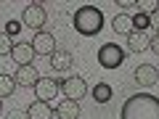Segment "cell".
I'll list each match as a JSON object with an SVG mask.
<instances>
[{"mask_svg": "<svg viewBox=\"0 0 159 119\" xmlns=\"http://www.w3.org/2000/svg\"><path fill=\"white\" fill-rule=\"evenodd\" d=\"M122 119H159V98L138 93L122 103Z\"/></svg>", "mask_w": 159, "mask_h": 119, "instance_id": "cell-1", "label": "cell"}, {"mask_svg": "<svg viewBox=\"0 0 159 119\" xmlns=\"http://www.w3.org/2000/svg\"><path fill=\"white\" fill-rule=\"evenodd\" d=\"M74 29L85 37H93L103 29V13L96 6H82L74 11Z\"/></svg>", "mask_w": 159, "mask_h": 119, "instance_id": "cell-2", "label": "cell"}, {"mask_svg": "<svg viewBox=\"0 0 159 119\" xmlns=\"http://www.w3.org/2000/svg\"><path fill=\"white\" fill-rule=\"evenodd\" d=\"M98 64L103 69H119L125 64V48H119L117 42H106L98 48Z\"/></svg>", "mask_w": 159, "mask_h": 119, "instance_id": "cell-3", "label": "cell"}, {"mask_svg": "<svg viewBox=\"0 0 159 119\" xmlns=\"http://www.w3.org/2000/svg\"><path fill=\"white\" fill-rule=\"evenodd\" d=\"M45 19H48V11L40 6V3H29V6L24 8V13H21V24L29 27V29H43Z\"/></svg>", "mask_w": 159, "mask_h": 119, "instance_id": "cell-4", "label": "cell"}, {"mask_svg": "<svg viewBox=\"0 0 159 119\" xmlns=\"http://www.w3.org/2000/svg\"><path fill=\"white\" fill-rule=\"evenodd\" d=\"M61 90H64V95L69 101H80V98L88 95V82L82 77H77V74H72V77H66L61 82Z\"/></svg>", "mask_w": 159, "mask_h": 119, "instance_id": "cell-5", "label": "cell"}, {"mask_svg": "<svg viewBox=\"0 0 159 119\" xmlns=\"http://www.w3.org/2000/svg\"><path fill=\"white\" fill-rule=\"evenodd\" d=\"M32 48H34L37 56H53V53H56V37H53L51 32H34Z\"/></svg>", "mask_w": 159, "mask_h": 119, "instance_id": "cell-6", "label": "cell"}, {"mask_svg": "<svg viewBox=\"0 0 159 119\" xmlns=\"http://www.w3.org/2000/svg\"><path fill=\"white\" fill-rule=\"evenodd\" d=\"M157 79H159V69L151 66V64H141V66L135 69V82L141 87H151Z\"/></svg>", "mask_w": 159, "mask_h": 119, "instance_id": "cell-7", "label": "cell"}, {"mask_svg": "<svg viewBox=\"0 0 159 119\" xmlns=\"http://www.w3.org/2000/svg\"><path fill=\"white\" fill-rule=\"evenodd\" d=\"M58 87H61V85H58L56 79L43 77V79L37 82V85H34V95H37V101H51V98L58 93Z\"/></svg>", "mask_w": 159, "mask_h": 119, "instance_id": "cell-8", "label": "cell"}, {"mask_svg": "<svg viewBox=\"0 0 159 119\" xmlns=\"http://www.w3.org/2000/svg\"><path fill=\"white\" fill-rule=\"evenodd\" d=\"M13 79H16V85H37V82H40V72H37V69H34L32 66V64H29V66H19V72L16 74H13Z\"/></svg>", "mask_w": 159, "mask_h": 119, "instance_id": "cell-9", "label": "cell"}, {"mask_svg": "<svg viewBox=\"0 0 159 119\" xmlns=\"http://www.w3.org/2000/svg\"><path fill=\"white\" fill-rule=\"evenodd\" d=\"M127 48H130V53H146L148 48H151L148 32H133L130 37H127Z\"/></svg>", "mask_w": 159, "mask_h": 119, "instance_id": "cell-10", "label": "cell"}, {"mask_svg": "<svg viewBox=\"0 0 159 119\" xmlns=\"http://www.w3.org/2000/svg\"><path fill=\"white\" fill-rule=\"evenodd\" d=\"M111 29H114L117 34H125V37H130V34L135 32L133 16H127V13H117V16L111 19Z\"/></svg>", "mask_w": 159, "mask_h": 119, "instance_id": "cell-11", "label": "cell"}, {"mask_svg": "<svg viewBox=\"0 0 159 119\" xmlns=\"http://www.w3.org/2000/svg\"><path fill=\"white\" fill-rule=\"evenodd\" d=\"M34 56H37V53H34V48L27 45V42H19V45L13 48V53H11V58L19 64V66H29Z\"/></svg>", "mask_w": 159, "mask_h": 119, "instance_id": "cell-12", "label": "cell"}, {"mask_svg": "<svg viewBox=\"0 0 159 119\" xmlns=\"http://www.w3.org/2000/svg\"><path fill=\"white\" fill-rule=\"evenodd\" d=\"M27 114H29V119H53V108L48 101H32Z\"/></svg>", "mask_w": 159, "mask_h": 119, "instance_id": "cell-13", "label": "cell"}, {"mask_svg": "<svg viewBox=\"0 0 159 119\" xmlns=\"http://www.w3.org/2000/svg\"><path fill=\"white\" fill-rule=\"evenodd\" d=\"M56 114H58V119H77L80 117V103L64 98V101L56 106Z\"/></svg>", "mask_w": 159, "mask_h": 119, "instance_id": "cell-14", "label": "cell"}, {"mask_svg": "<svg viewBox=\"0 0 159 119\" xmlns=\"http://www.w3.org/2000/svg\"><path fill=\"white\" fill-rule=\"evenodd\" d=\"M51 66L56 69V72H66V69L72 66V53L69 51H56L51 56Z\"/></svg>", "mask_w": 159, "mask_h": 119, "instance_id": "cell-15", "label": "cell"}, {"mask_svg": "<svg viewBox=\"0 0 159 119\" xmlns=\"http://www.w3.org/2000/svg\"><path fill=\"white\" fill-rule=\"evenodd\" d=\"M13 90H16V79L11 74H3L0 77V98H11Z\"/></svg>", "mask_w": 159, "mask_h": 119, "instance_id": "cell-16", "label": "cell"}, {"mask_svg": "<svg viewBox=\"0 0 159 119\" xmlns=\"http://www.w3.org/2000/svg\"><path fill=\"white\" fill-rule=\"evenodd\" d=\"M93 98H96L98 103H106L109 98H111V87H109L106 82H98V85L93 87Z\"/></svg>", "mask_w": 159, "mask_h": 119, "instance_id": "cell-17", "label": "cell"}, {"mask_svg": "<svg viewBox=\"0 0 159 119\" xmlns=\"http://www.w3.org/2000/svg\"><path fill=\"white\" fill-rule=\"evenodd\" d=\"M133 24H135V32H146L148 24H151V16H146V13L138 11L135 16H133Z\"/></svg>", "mask_w": 159, "mask_h": 119, "instance_id": "cell-18", "label": "cell"}, {"mask_svg": "<svg viewBox=\"0 0 159 119\" xmlns=\"http://www.w3.org/2000/svg\"><path fill=\"white\" fill-rule=\"evenodd\" d=\"M138 8H141V13L151 16V13L159 11V0H138Z\"/></svg>", "mask_w": 159, "mask_h": 119, "instance_id": "cell-19", "label": "cell"}, {"mask_svg": "<svg viewBox=\"0 0 159 119\" xmlns=\"http://www.w3.org/2000/svg\"><path fill=\"white\" fill-rule=\"evenodd\" d=\"M13 48H16V45L11 42V37H8V34L3 32V37H0V56H11V53H13Z\"/></svg>", "mask_w": 159, "mask_h": 119, "instance_id": "cell-20", "label": "cell"}, {"mask_svg": "<svg viewBox=\"0 0 159 119\" xmlns=\"http://www.w3.org/2000/svg\"><path fill=\"white\" fill-rule=\"evenodd\" d=\"M117 6L122 8V11H130V8H135L138 3H135V0H117Z\"/></svg>", "mask_w": 159, "mask_h": 119, "instance_id": "cell-21", "label": "cell"}, {"mask_svg": "<svg viewBox=\"0 0 159 119\" xmlns=\"http://www.w3.org/2000/svg\"><path fill=\"white\" fill-rule=\"evenodd\" d=\"M16 32H19V21H8V27H6V34H8V37H13Z\"/></svg>", "mask_w": 159, "mask_h": 119, "instance_id": "cell-22", "label": "cell"}, {"mask_svg": "<svg viewBox=\"0 0 159 119\" xmlns=\"http://www.w3.org/2000/svg\"><path fill=\"white\" fill-rule=\"evenodd\" d=\"M8 119H29V114L19 108V111H11V114H8Z\"/></svg>", "mask_w": 159, "mask_h": 119, "instance_id": "cell-23", "label": "cell"}, {"mask_svg": "<svg viewBox=\"0 0 159 119\" xmlns=\"http://www.w3.org/2000/svg\"><path fill=\"white\" fill-rule=\"evenodd\" d=\"M151 27H154V32L159 34V11H157V13H151Z\"/></svg>", "mask_w": 159, "mask_h": 119, "instance_id": "cell-24", "label": "cell"}, {"mask_svg": "<svg viewBox=\"0 0 159 119\" xmlns=\"http://www.w3.org/2000/svg\"><path fill=\"white\" fill-rule=\"evenodd\" d=\"M151 51L159 53V34H154V37H151Z\"/></svg>", "mask_w": 159, "mask_h": 119, "instance_id": "cell-25", "label": "cell"}, {"mask_svg": "<svg viewBox=\"0 0 159 119\" xmlns=\"http://www.w3.org/2000/svg\"><path fill=\"white\" fill-rule=\"evenodd\" d=\"M157 69H159V66H157Z\"/></svg>", "mask_w": 159, "mask_h": 119, "instance_id": "cell-26", "label": "cell"}]
</instances>
